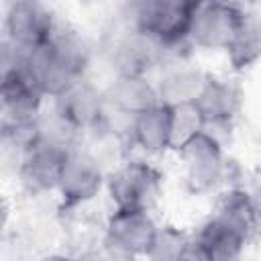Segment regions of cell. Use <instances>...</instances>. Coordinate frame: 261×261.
Returning <instances> with one entry per match:
<instances>
[{"mask_svg":"<svg viewBox=\"0 0 261 261\" xmlns=\"http://www.w3.org/2000/svg\"><path fill=\"white\" fill-rule=\"evenodd\" d=\"M94 49L73 27L59 22L45 45L29 51L24 65L47 98H55L77 80L90 77Z\"/></svg>","mask_w":261,"mask_h":261,"instance_id":"obj_1","label":"cell"},{"mask_svg":"<svg viewBox=\"0 0 261 261\" xmlns=\"http://www.w3.org/2000/svg\"><path fill=\"white\" fill-rule=\"evenodd\" d=\"M208 73L210 71H204L198 65L190 63V59L165 63L155 77L159 102L165 106L194 104L208 80Z\"/></svg>","mask_w":261,"mask_h":261,"instance_id":"obj_13","label":"cell"},{"mask_svg":"<svg viewBox=\"0 0 261 261\" xmlns=\"http://www.w3.org/2000/svg\"><path fill=\"white\" fill-rule=\"evenodd\" d=\"M104 96L108 108L130 118L161 104L155 80L149 75H112L104 86Z\"/></svg>","mask_w":261,"mask_h":261,"instance_id":"obj_15","label":"cell"},{"mask_svg":"<svg viewBox=\"0 0 261 261\" xmlns=\"http://www.w3.org/2000/svg\"><path fill=\"white\" fill-rule=\"evenodd\" d=\"M106 194L112 210L153 212L163 198V173L147 159H124L108 171Z\"/></svg>","mask_w":261,"mask_h":261,"instance_id":"obj_4","label":"cell"},{"mask_svg":"<svg viewBox=\"0 0 261 261\" xmlns=\"http://www.w3.org/2000/svg\"><path fill=\"white\" fill-rule=\"evenodd\" d=\"M130 147H137L141 153L151 157L171 151V108L155 104L153 108L133 116Z\"/></svg>","mask_w":261,"mask_h":261,"instance_id":"obj_16","label":"cell"},{"mask_svg":"<svg viewBox=\"0 0 261 261\" xmlns=\"http://www.w3.org/2000/svg\"><path fill=\"white\" fill-rule=\"evenodd\" d=\"M145 261H194L192 234L175 224H159Z\"/></svg>","mask_w":261,"mask_h":261,"instance_id":"obj_18","label":"cell"},{"mask_svg":"<svg viewBox=\"0 0 261 261\" xmlns=\"http://www.w3.org/2000/svg\"><path fill=\"white\" fill-rule=\"evenodd\" d=\"M67 153L69 151L61 147L33 141L22 151L16 163V177L20 181V188L29 196L55 194Z\"/></svg>","mask_w":261,"mask_h":261,"instance_id":"obj_10","label":"cell"},{"mask_svg":"<svg viewBox=\"0 0 261 261\" xmlns=\"http://www.w3.org/2000/svg\"><path fill=\"white\" fill-rule=\"evenodd\" d=\"M194 0H139L124 10V20L163 49V65L190 59V24L196 10ZM161 65V67H163Z\"/></svg>","mask_w":261,"mask_h":261,"instance_id":"obj_2","label":"cell"},{"mask_svg":"<svg viewBox=\"0 0 261 261\" xmlns=\"http://www.w3.org/2000/svg\"><path fill=\"white\" fill-rule=\"evenodd\" d=\"M59 22L61 20L49 4L39 0H16L6 6L2 41L22 51H35L49 41Z\"/></svg>","mask_w":261,"mask_h":261,"instance_id":"obj_6","label":"cell"},{"mask_svg":"<svg viewBox=\"0 0 261 261\" xmlns=\"http://www.w3.org/2000/svg\"><path fill=\"white\" fill-rule=\"evenodd\" d=\"M226 59L232 71H245L261 61V14L245 8L237 33L226 47Z\"/></svg>","mask_w":261,"mask_h":261,"instance_id":"obj_17","label":"cell"},{"mask_svg":"<svg viewBox=\"0 0 261 261\" xmlns=\"http://www.w3.org/2000/svg\"><path fill=\"white\" fill-rule=\"evenodd\" d=\"M159 224L151 212L112 210L102 226V245L126 259H145Z\"/></svg>","mask_w":261,"mask_h":261,"instance_id":"obj_8","label":"cell"},{"mask_svg":"<svg viewBox=\"0 0 261 261\" xmlns=\"http://www.w3.org/2000/svg\"><path fill=\"white\" fill-rule=\"evenodd\" d=\"M257 198H259V204H261V192H259V196H257Z\"/></svg>","mask_w":261,"mask_h":261,"instance_id":"obj_21","label":"cell"},{"mask_svg":"<svg viewBox=\"0 0 261 261\" xmlns=\"http://www.w3.org/2000/svg\"><path fill=\"white\" fill-rule=\"evenodd\" d=\"M35 261H82L80 255H73V253H61V251H47V253H41Z\"/></svg>","mask_w":261,"mask_h":261,"instance_id":"obj_20","label":"cell"},{"mask_svg":"<svg viewBox=\"0 0 261 261\" xmlns=\"http://www.w3.org/2000/svg\"><path fill=\"white\" fill-rule=\"evenodd\" d=\"M194 104L204 118V130L214 133L216 128H230L241 110V90L228 77L208 73V80Z\"/></svg>","mask_w":261,"mask_h":261,"instance_id":"obj_12","label":"cell"},{"mask_svg":"<svg viewBox=\"0 0 261 261\" xmlns=\"http://www.w3.org/2000/svg\"><path fill=\"white\" fill-rule=\"evenodd\" d=\"M108 171L104 163L92 155L84 145L73 147L63 163L57 198L61 212H75L92 204L102 190H106Z\"/></svg>","mask_w":261,"mask_h":261,"instance_id":"obj_5","label":"cell"},{"mask_svg":"<svg viewBox=\"0 0 261 261\" xmlns=\"http://www.w3.org/2000/svg\"><path fill=\"white\" fill-rule=\"evenodd\" d=\"M184 186L192 196L218 194L230 175V163L224 143L208 130H202L177 151Z\"/></svg>","mask_w":261,"mask_h":261,"instance_id":"obj_3","label":"cell"},{"mask_svg":"<svg viewBox=\"0 0 261 261\" xmlns=\"http://www.w3.org/2000/svg\"><path fill=\"white\" fill-rule=\"evenodd\" d=\"M212 216L239 232L247 243L261 234V204L255 194L245 188L228 186L218 192Z\"/></svg>","mask_w":261,"mask_h":261,"instance_id":"obj_11","label":"cell"},{"mask_svg":"<svg viewBox=\"0 0 261 261\" xmlns=\"http://www.w3.org/2000/svg\"><path fill=\"white\" fill-rule=\"evenodd\" d=\"M49 100L82 137L100 128L108 110L104 86H98L92 77L73 82L61 94Z\"/></svg>","mask_w":261,"mask_h":261,"instance_id":"obj_9","label":"cell"},{"mask_svg":"<svg viewBox=\"0 0 261 261\" xmlns=\"http://www.w3.org/2000/svg\"><path fill=\"white\" fill-rule=\"evenodd\" d=\"M247 241L212 214L192 232L194 261H243Z\"/></svg>","mask_w":261,"mask_h":261,"instance_id":"obj_14","label":"cell"},{"mask_svg":"<svg viewBox=\"0 0 261 261\" xmlns=\"http://www.w3.org/2000/svg\"><path fill=\"white\" fill-rule=\"evenodd\" d=\"M243 12L245 6L237 2H198L188 35L190 47L204 51H226L237 33Z\"/></svg>","mask_w":261,"mask_h":261,"instance_id":"obj_7","label":"cell"},{"mask_svg":"<svg viewBox=\"0 0 261 261\" xmlns=\"http://www.w3.org/2000/svg\"><path fill=\"white\" fill-rule=\"evenodd\" d=\"M171 108V151L177 153L188 141L200 135L206 124L196 104L169 106Z\"/></svg>","mask_w":261,"mask_h":261,"instance_id":"obj_19","label":"cell"}]
</instances>
